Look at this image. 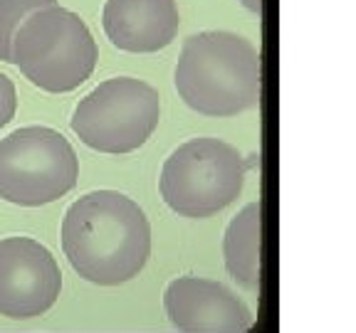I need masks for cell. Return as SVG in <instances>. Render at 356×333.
<instances>
[{"label": "cell", "instance_id": "277c9868", "mask_svg": "<svg viewBox=\"0 0 356 333\" xmlns=\"http://www.w3.org/2000/svg\"><path fill=\"white\" fill-rule=\"evenodd\" d=\"M250 163L220 139H191L163 163L159 188L166 205L181 217L203 220L235 203Z\"/></svg>", "mask_w": 356, "mask_h": 333}, {"label": "cell", "instance_id": "6da1fadb", "mask_svg": "<svg viewBox=\"0 0 356 333\" xmlns=\"http://www.w3.org/2000/svg\"><path fill=\"white\" fill-rule=\"evenodd\" d=\"M62 250L82 279L117 287L136 277L149 262V217L117 190L87 193L65 212Z\"/></svg>", "mask_w": 356, "mask_h": 333}, {"label": "cell", "instance_id": "5b68a950", "mask_svg": "<svg viewBox=\"0 0 356 333\" xmlns=\"http://www.w3.org/2000/svg\"><path fill=\"white\" fill-rule=\"evenodd\" d=\"M72 144L47 126H25L0 141V198L22 207L55 203L77 185Z\"/></svg>", "mask_w": 356, "mask_h": 333}, {"label": "cell", "instance_id": "30bf717a", "mask_svg": "<svg viewBox=\"0 0 356 333\" xmlns=\"http://www.w3.org/2000/svg\"><path fill=\"white\" fill-rule=\"evenodd\" d=\"M262 212L257 203L245 205L230 220L222 239V255L230 277L243 287L255 289L260 284V247H262Z\"/></svg>", "mask_w": 356, "mask_h": 333}, {"label": "cell", "instance_id": "9c48e42d", "mask_svg": "<svg viewBox=\"0 0 356 333\" xmlns=\"http://www.w3.org/2000/svg\"><path fill=\"white\" fill-rule=\"evenodd\" d=\"M102 25L114 47L151 55L176 40L181 17L176 0H106Z\"/></svg>", "mask_w": 356, "mask_h": 333}, {"label": "cell", "instance_id": "7c38bea8", "mask_svg": "<svg viewBox=\"0 0 356 333\" xmlns=\"http://www.w3.org/2000/svg\"><path fill=\"white\" fill-rule=\"evenodd\" d=\"M17 109V92L15 84H13L10 77L0 74V128L8 126L15 117Z\"/></svg>", "mask_w": 356, "mask_h": 333}, {"label": "cell", "instance_id": "ba28073f", "mask_svg": "<svg viewBox=\"0 0 356 333\" xmlns=\"http://www.w3.org/2000/svg\"><path fill=\"white\" fill-rule=\"evenodd\" d=\"M163 309L181 333H248L252 311L225 284L200 277H178L166 287Z\"/></svg>", "mask_w": 356, "mask_h": 333}, {"label": "cell", "instance_id": "8992f818", "mask_svg": "<svg viewBox=\"0 0 356 333\" xmlns=\"http://www.w3.org/2000/svg\"><path fill=\"white\" fill-rule=\"evenodd\" d=\"M161 119V96L151 84L114 77L77 104L72 131L99 153H131L151 139Z\"/></svg>", "mask_w": 356, "mask_h": 333}, {"label": "cell", "instance_id": "8fae6325", "mask_svg": "<svg viewBox=\"0 0 356 333\" xmlns=\"http://www.w3.org/2000/svg\"><path fill=\"white\" fill-rule=\"evenodd\" d=\"M57 6V0H0V60L10 62V47L17 28L35 10Z\"/></svg>", "mask_w": 356, "mask_h": 333}, {"label": "cell", "instance_id": "7a4b0ae2", "mask_svg": "<svg viewBox=\"0 0 356 333\" xmlns=\"http://www.w3.org/2000/svg\"><path fill=\"white\" fill-rule=\"evenodd\" d=\"M176 89L203 117H235L260 101V55L250 40L228 30L191 35L176 65Z\"/></svg>", "mask_w": 356, "mask_h": 333}, {"label": "cell", "instance_id": "3957f363", "mask_svg": "<svg viewBox=\"0 0 356 333\" xmlns=\"http://www.w3.org/2000/svg\"><path fill=\"white\" fill-rule=\"evenodd\" d=\"M97 57L99 52L87 22L60 6L35 10L17 28L10 47V65L52 94L82 87L95 72Z\"/></svg>", "mask_w": 356, "mask_h": 333}, {"label": "cell", "instance_id": "52a82bcc", "mask_svg": "<svg viewBox=\"0 0 356 333\" xmlns=\"http://www.w3.org/2000/svg\"><path fill=\"white\" fill-rule=\"evenodd\" d=\"M62 274L52 252L33 237L0 239V314L35 318L55 306Z\"/></svg>", "mask_w": 356, "mask_h": 333}, {"label": "cell", "instance_id": "4fadbf2b", "mask_svg": "<svg viewBox=\"0 0 356 333\" xmlns=\"http://www.w3.org/2000/svg\"><path fill=\"white\" fill-rule=\"evenodd\" d=\"M248 10H252V12H260L262 10V0H240Z\"/></svg>", "mask_w": 356, "mask_h": 333}]
</instances>
